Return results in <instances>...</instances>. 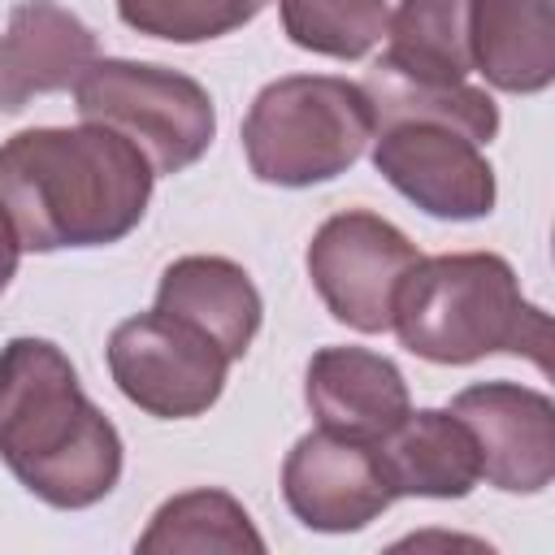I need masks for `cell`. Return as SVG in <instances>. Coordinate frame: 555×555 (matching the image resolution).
Masks as SVG:
<instances>
[{
	"label": "cell",
	"mask_w": 555,
	"mask_h": 555,
	"mask_svg": "<svg viewBox=\"0 0 555 555\" xmlns=\"http://www.w3.org/2000/svg\"><path fill=\"white\" fill-rule=\"evenodd\" d=\"M156 169L104 126H35L0 143V208L22 251L104 247L126 238L152 199Z\"/></svg>",
	"instance_id": "6da1fadb"
},
{
	"label": "cell",
	"mask_w": 555,
	"mask_h": 555,
	"mask_svg": "<svg viewBox=\"0 0 555 555\" xmlns=\"http://www.w3.org/2000/svg\"><path fill=\"white\" fill-rule=\"evenodd\" d=\"M0 460L48 507L82 512L121 477V434L48 338L0 347Z\"/></svg>",
	"instance_id": "7a4b0ae2"
},
{
	"label": "cell",
	"mask_w": 555,
	"mask_h": 555,
	"mask_svg": "<svg viewBox=\"0 0 555 555\" xmlns=\"http://www.w3.org/2000/svg\"><path fill=\"white\" fill-rule=\"evenodd\" d=\"M390 330L399 343L434 364H473L494 351L551 364V321L520 295L516 269L494 251L421 256L399 291Z\"/></svg>",
	"instance_id": "3957f363"
},
{
	"label": "cell",
	"mask_w": 555,
	"mask_h": 555,
	"mask_svg": "<svg viewBox=\"0 0 555 555\" xmlns=\"http://www.w3.org/2000/svg\"><path fill=\"white\" fill-rule=\"evenodd\" d=\"M377 134L373 104L360 82L334 74H291L251 100L243 117V152L269 186H317L347 173Z\"/></svg>",
	"instance_id": "277c9868"
},
{
	"label": "cell",
	"mask_w": 555,
	"mask_h": 555,
	"mask_svg": "<svg viewBox=\"0 0 555 555\" xmlns=\"http://www.w3.org/2000/svg\"><path fill=\"white\" fill-rule=\"evenodd\" d=\"M74 108L82 121L134 143L156 173H182L217 134L212 95L195 78L143 61L95 56L74 82Z\"/></svg>",
	"instance_id": "5b68a950"
},
{
	"label": "cell",
	"mask_w": 555,
	"mask_h": 555,
	"mask_svg": "<svg viewBox=\"0 0 555 555\" xmlns=\"http://www.w3.org/2000/svg\"><path fill=\"white\" fill-rule=\"evenodd\" d=\"M230 356L199 330L165 312L126 317L108 334V373L117 390L160 421H186L208 412L230 373Z\"/></svg>",
	"instance_id": "8992f818"
},
{
	"label": "cell",
	"mask_w": 555,
	"mask_h": 555,
	"mask_svg": "<svg viewBox=\"0 0 555 555\" xmlns=\"http://www.w3.org/2000/svg\"><path fill=\"white\" fill-rule=\"evenodd\" d=\"M416 260L421 251L412 238L369 208H347L321 221L308 243V278L321 304L334 321L360 334L390 330L395 291Z\"/></svg>",
	"instance_id": "52a82bcc"
},
{
	"label": "cell",
	"mask_w": 555,
	"mask_h": 555,
	"mask_svg": "<svg viewBox=\"0 0 555 555\" xmlns=\"http://www.w3.org/2000/svg\"><path fill=\"white\" fill-rule=\"evenodd\" d=\"M373 169L421 212L477 221L494 208V169L481 143L438 121H390L373 134Z\"/></svg>",
	"instance_id": "ba28073f"
},
{
	"label": "cell",
	"mask_w": 555,
	"mask_h": 555,
	"mask_svg": "<svg viewBox=\"0 0 555 555\" xmlns=\"http://www.w3.org/2000/svg\"><path fill=\"white\" fill-rule=\"evenodd\" d=\"M282 499L304 529L356 533L395 503V490L373 442L312 429L282 464Z\"/></svg>",
	"instance_id": "9c48e42d"
},
{
	"label": "cell",
	"mask_w": 555,
	"mask_h": 555,
	"mask_svg": "<svg viewBox=\"0 0 555 555\" xmlns=\"http://www.w3.org/2000/svg\"><path fill=\"white\" fill-rule=\"evenodd\" d=\"M473 429L481 477L507 494H538L555 477V403L516 382H477L451 399Z\"/></svg>",
	"instance_id": "30bf717a"
},
{
	"label": "cell",
	"mask_w": 555,
	"mask_h": 555,
	"mask_svg": "<svg viewBox=\"0 0 555 555\" xmlns=\"http://www.w3.org/2000/svg\"><path fill=\"white\" fill-rule=\"evenodd\" d=\"M95 61V35L56 0H17L0 30V113L69 91Z\"/></svg>",
	"instance_id": "8fae6325"
},
{
	"label": "cell",
	"mask_w": 555,
	"mask_h": 555,
	"mask_svg": "<svg viewBox=\"0 0 555 555\" xmlns=\"http://www.w3.org/2000/svg\"><path fill=\"white\" fill-rule=\"evenodd\" d=\"M304 399L321 429L360 442H377L412 408L408 382L395 360L369 347H321L308 360Z\"/></svg>",
	"instance_id": "7c38bea8"
},
{
	"label": "cell",
	"mask_w": 555,
	"mask_h": 555,
	"mask_svg": "<svg viewBox=\"0 0 555 555\" xmlns=\"http://www.w3.org/2000/svg\"><path fill=\"white\" fill-rule=\"evenodd\" d=\"M373 447L395 499H464L481 481L473 429L451 408H408V416Z\"/></svg>",
	"instance_id": "4fadbf2b"
},
{
	"label": "cell",
	"mask_w": 555,
	"mask_h": 555,
	"mask_svg": "<svg viewBox=\"0 0 555 555\" xmlns=\"http://www.w3.org/2000/svg\"><path fill=\"white\" fill-rule=\"evenodd\" d=\"M156 312L186 321L191 330L208 334L230 360H243L260 330L264 304L243 264L225 256H182L160 273Z\"/></svg>",
	"instance_id": "5bb4252c"
},
{
	"label": "cell",
	"mask_w": 555,
	"mask_h": 555,
	"mask_svg": "<svg viewBox=\"0 0 555 555\" xmlns=\"http://www.w3.org/2000/svg\"><path fill=\"white\" fill-rule=\"evenodd\" d=\"M468 52L490 87L546 91L555 78V0H468Z\"/></svg>",
	"instance_id": "9a60e30c"
},
{
	"label": "cell",
	"mask_w": 555,
	"mask_h": 555,
	"mask_svg": "<svg viewBox=\"0 0 555 555\" xmlns=\"http://www.w3.org/2000/svg\"><path fill=\"white\" fill-rule=\"evenodd\" d=\"M377 61L412 82H464L473 74L468 0H399Z\"/></svg>",
	"instance_id": "2e32d148"
},
{
	"label": "cell",
	"mask_w": 555,
	"mask_h": 555,
	"mask_svg": "<svg viewBox=\"0 0 555 555\" xmlns=\"http://www.w3.org/2000/svg\"><path fill=\"white\" fill-rule=\"evenodd\" d=\"M377 126L390 121H438L460 130L473 143H490L499 134V104L468 82H412L395 69H386L382 61H373L369 78L360 82Z\"/></svg>",
	"instance_id": "e0dca14e"
},
{
	"label": "cell",
	"mask_w": 555,
	"mask_h": 555,
	"mask_svg": "<svg viewBox=\"0 0 555 555\" xmlns=\"http://www.w3.org/2000/svg\"><path fill=\"white\" fill-rule=\"evenodd\" d=\"M139 551L156 555H204V551H264V538L256 533L247 507L225 490H186L156 507L147 533L139 538Z\"/></svg>",
	"instance_id": "ac0fdd59"
},
{
	"label": "cell",
	"mask_w": 555,
	"mask_h": 555,
	"mask_svg": "<svg viewBox=\"0 0 555 555\" xmlns=\"http://www.w3.org/2000/svg\"><path fill=\"white\" fill-rule=\"evenodd\" d=\"M282 30L295 48L334 56V61H360L382 43L386 35V0H278Z\"/></svg>",
	"instance_id": "d6986e66"
},
{
	"label": "cell",
	"mask_w": 555,
	"mask_h": 555,
	"mask_svg": "<svg viewBox=\"0 0 555 555\" xmlns=\"http://www.w3.org/2000/svg\"><path fill=\"white\" fill-rule=\"evenodd\" d=\"M269 0H117V17L152 39L204 43L247 26Z\"/></svg>",
	"instance_id": "ffe728a7"
},
{
	"label": "cell",
	"mask_w": 555,
	"mask_h": 555,
	"mask_svg": "<svg viewBox=\"0 0 555 555\" xmlns=\"http://www.w3.org/2000/svg\"><path fill=\"white\" fill-rule=\"evenodd\" d=\"M17 260H22V238L9 221V212L0 208V291L9 286V278L17 273Z\"/></svg>",
	"instance_id": "44dd1931"
}]
</instances>
